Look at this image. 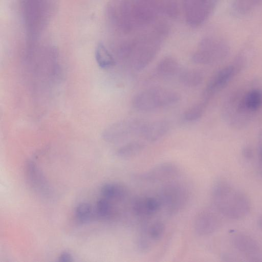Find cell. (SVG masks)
Instances as JSON below:
<instances>
[{
  "label": "cell",
  "mask_w": 262,
  "mask_h": 262,
  "mask_svg": "<svg viewBox=\"0 0 262 262\" xmlns=\"http://www.w3.org/2000/svg\"><path fill=\"white\" fill-rule=\"evenodd\" d=\"M156 71L159 76L169 78L179 73L180 64L177 60L173 57L165 56L158 62Z\"/></svg>",
  "instance_id": "19"
},
{
  "label": "cell",
  "mask_w": 262,
  "mask_h": 262,
  "mask_svg": "<svg viewBox=\"0 0 262 262\" xmlns=\"http://www.w3.org/2000/svg\"><path fill=\"white\" fill-rule=\"evenodd\" d=\"M59 260L62 262H70L73 261L72 255L68 252H63L60 255Z\"/></svg>",
  "instance_id": "29"
},
{
  "label": "cell",
  "mask_w": 262,
  "mask_h": 262,
  "mask_svg": "<svg viewBox=\"0 0 262 262\" xmlns=\"http://www.w3.org/2000/svg\"><path fill=\"white\" fill-rule=\"evenodd\" d=\"M235 105L242 113L254 118L262 107V89L252 86L235 90Z\"/></svg>",
  "instance_id": "9"
},
{
  "label": "cell",
  "mask_w": 262,
  "mask_h": 262,
  "mask_svg": "<svg viewBox=\"0 0 262 262\" xmlns=\"http://www.w3.org/2000/svg\"><path fill=\"white\" fill-rule=\"evenodd\" d=\"M102 196L111 201H123L128 195V190L124 185L117 183H107L101 189Z\"/></svg>",
  "instance_id": "18"
},
{
  "label": "cell",
  "mask_w": 262,
  "mask_h": 262,
  "mask_svg": "<svg viewBox=\"0 0 262 262\" xmlns=\"http://www.w3.org/2000/svg\"><path fill=\"white\" fill-rule=\"evenodd\" d=\"M220 0H182L187 23L193 27L201 25L211 15Z\"/></svg>",
  "instance_id": "7"
},
{
  "label": "cell",
  "mask_w": 262,
  "mask_h": 262,
  "mask_svg": "<svg viewBox=\"0 0 262 262\" xmlns=\"http://www.w3.org/2000/svg\"><path fill=\"white\" fill-rule=\"evenodd\" d=\"M209 102L203 99L193 105L190 106L184 112L183 117L187 121H194L202 117L204 113Z\"/></svg>",
  "instance_id": "26"
},
{
  "label": "cell",
  "mask_w": 262,
  "mask_h": 262,
  "mask_svg": "<svg viewBox=\"0 0 262 262\" xmlns=\"http://www.w3.org/2000/svg\"><path fill=\"white\" fill-rule=\"evenodd\" d=\"M75 215L80 222L86 223L93 217V211L90 204L87 203L78 204L75 209Z\"/></svg>",
  "instance_id": "28"
},
{
  "label": "cell",
  "mask_w": 262,
  "mask_h": 262,
  "mask_svg": "<svg viewBox=\"0 0 262 262\" xmlns=\"http://www.w3.org/2000/svg\"><path fill=\"white\" fill-rule=\"evenodd\" d=\"M221 215L214 208H205L196 215L194 223L195 233L200 236L211 235L221 227Z\"/></svg>",
  "instance_id": "10"
},
{
  "label": "cell",
  "mask_w": 262,
  "mask_h": 262,
  "mask_svg": "<svg viewBox=\"0 0 262 262\" xmlns=\"http://www.w3.org/2000/svg\"><path fill=\"white\" fill-rule=\"evenodd\" d=\"M213 208L222 216L232 220L242 219L250 212L248 196L224 180H218L211 189Z\"/></svg>",
  "instance_id": "2"
},
{
  "label": "cell",
  "mask_w": 262,
  "mask_h": 262,
  "mask_svg": "<svg viewBox=\"0 0 262 262\" xmlns=\"http://www.w3.org/2000/svg\"><path fill=\"white\" fill-rule=\"evenodd\" d=\"M204 74L202 71L196 69H189L181 71L179 80L184 85L194 88L199 85L203 81Z\"/></svg>",
  "instance_id": "20"
},
{
  "label": "cell",
  "mask_w": 262,
  "mask_h": 262,
  "mask_svg": "<svg viewBox=\"0 0 262 262\" xmlns=\"http://www.w3.org/2000/svg\"><path fill=\"white\" fill-rule=\"evenodd\" d=\"M230 52L229 43L225 38L209 36L200 42L192 56V60L200 64H216L226 59Z\"/></svg>",
  "instance_id": "4"
},
{
  "label": "cell",
  "mask_w": 262,
  "mask_h": 262,
  "mask_svg": "<svg viewBox=\"0 0 262 262\" xmlns=\"http://www.w3.org/2000/svg\"><path fill=\"white\" fill-rule=\"evenodd\" d=\"M132 206L134 213L142 217L151 216L162 208L161 202L157 196L136 197L133 200Z\"/></svg>",
  "instance_id": "14"
},
{
  "label": "cell",
  "mask_w": 262,
  "mask_h": 262,
  "mask_svg": "<svg viewBox=\"0 0 262 262\" xmlns=\"http://www.w3.org/2000/svg\"><path fill=\"white\" fill-rule=\"evenodd\" d=\"M259 163L260 166V173L262 176V154L258 155Z\"/></svg>",
  "instance_id": "32"
},
{
  "label": "cell",
  "mask_w": 262,
  "mask_h": 262,
  "mask_svg": "<svg viewBox=\"0 0 262 262\" xmlns=\"http://www.w3.org/2000/svg\"><path fill=\"white\" fill-rule=\"evenodd\" d=\"M234 247L251 261H262V251L259 243L251 236L241 232L232 234Z\"/></svg>",
  "instance_id": "13"
},
{
  "label": "cell",
  "mask_w": 262,
  "mask_h": 262,
  "mask_svg": "<svg viewBox=\"0 0 262 262\" xmlns=\"http://www.w3.org/2000/svg\"><path fill=\"white\" fill-rule=\"evenodd\" d=\"M180 171L177 164L166 162L158 164L148 171L138 174L137 177L140 180L147 182H164L177 178Z\"/></svg>",
  "instance_id": "11"
},
{
  "label": "cell",
  "mask_w": 262,
  "mask_h": 262,
  "mask_svg": "<svg viewBox=\"0 0 262 262\" xmlns=\"http://www.w3.org/2000/svg\"><path fill=\"white\" fill-rule=\"evenodd\" d=\"M257 224L259 228L262 231V214H260L258 219Z\"/></svg>",
  "instance_id": "31"
},
{
  "label": "cell",
  "mask_w": 262,
  "mask_h": 262,
  "mask_svg": "<svg viewBox=\"0 0 262 262\" xmlns=\"http://www.w3.org/2000/svg\"><path fill=\"white\" fill-rule=\"evenodd\" d=\"M160 14L176 17L179 12L176 0H148Z\"/></svg>",
  "instance_id": "21"
},
{
  "label": "cell",
  "mask_w": 262,
  "mask_h": 262,
  "mask_svg": "<svg viewBox=\"0 0 262 262\" xmlns=\"http://www.w3.org/2000/svg\"><path fill=\"white\" fill-rule=\"evenodd\" d=\"M180 97L177 92L162 88H152L135 95L132 105L141 111H151L176 104Z\"/></svg>",
  "instance_id": "3"
},
{
  "label": "cell",
  "mask_w": 262,
  "mask_h": 262,
  "mask_svg": "<svg viewBox=\"0 0 262 262\" xmlns=\"http://www.w3.org/2000/svg\"><path fill=\"white\" fill-rule=\"evenodd\" d=\"M243 155L247 159H251L253 156L252 148L249 146H245L243 149Z\"/></svg>",
  "instance_id": "30"
},
{
  "label": "cell",
  "mask_w": 262,
  "mask_h": 262,
  "mask_svg": "<svg viewBox=\"0 0 262 262\" xmlns=\"http://www.w3.org/2000/svg\"><path fill=\"white\" fill-rule=\"evenodd\" d=\"M168 25L161 20L137 35L121 41L117 47L121 59L129 60L133 68L140 71L154 59L167 35Z\"/></svg>",
  "instance_id": "1"
},
{
  "label": "cell",
  "mask_w": 262,
  "mask_h": 262,
  "mask_svg": "<svg viewBox=\"0 0 262 262\" xmlns=\"http://www.w3.org/2000/svg\"><path fill=\"white\" fill-rule=\"evenodd\" d=\"M165 230V224L161 221H156L144 227L141 231L154 244L163 237Z\"/></svg>",
  "instance_id": "24"
},
{
  "label": "cell",
  "mask_w": 262,
  "mask_h": 262,
  "mask_svg": "<svg viewBox=\"0 0 262 262\" xmlns=\"http://www.w3.org/2000/svg\"><path fill=\"white\" fill-rule=\"evenodd\" d=\"M144 121L137 119H127L113 123L103 133L104 139L111 143H119L130 138L140 135Z\"/></svg>",
  "instance_id": "8"
},
{
  "label": "cell",
  "mask_w": 262,
  "mask_h": 262,
  "mask_svg": "<svg viewBox=\"0 0 262 262\" xmlns=\"http://www.w3.org/2000/svg\"><path fill=\"white\" fill-rule=\"evenodd\" d=\"M28 179L33 187L38 192L44 194L49 193L47 181L39 169L32 161H29L26 166Z\"/></svg>",
  "instance_id": "16"
},
{
  "label": "cell",
  "mask_w": 262,
  "mask_h": 262,
  "mask_svg": "<svg viewBox=\"0 0 262 262\" xmlns=\"http://www.w3.org/2000/svg\"><path fill=\"white\" fill-rule=\"evenodd\" d=\"M169 128V123L165 120L144 122L139 136L147 141L155 142L164 137Z\"/></svg>",
  "instance_id": "15"
},
{
  "label": "cell",
  "mask_w": 262,
  "mask_h": 262,
  "mask_svg": "<svg viewBox=\"0 0 262 262\" xmlns=\"http://www.w3.org/2000/svg\"><path fill=\"white\" fill-rule=\"evenodd\" d=\"M262 6V0H233L231 10L237 17L249 15Z\"/></svg>",
  "instance_id": "17"
},
{
  "label": "cell",
  "mask_w": 262,
  "mask_h": 262,
  "mask_svg": "<svg viewBox=\"0 0 262 262\" xmlns=\"http://www.w3.org/2000/svg\"><path fill=\"white\" fill-rule=\"evenodd\" d=\"M238 73L232 63L220 70L211 78L205 87L203 94V99L209 102L210 100L221 91Z\"/></svg>",
  "instance_id": "12"
},
{
  "label": "cell",
  "mask_w": 262,
  "mask_h": 262,
  "mask_svg": "<svg viewBox=\"0 0 262 262\" xmlns=\"http://www.w3.org/2000/svg\"><path fill=\"white\" fill-rule=\"evenodd\" d=\"M95 57L98 66L102 69L110 68L116 63L113 56L102 43L98 45L96 49Z\"/></svg>",
  "instance_id": "23"
},
{
  "label": "cell",
  "mask_w": 262,
  "mask_h": 262,
  "mask_svg": "<svg viewBox=\"0 0 262 262\" xmlns=\"http://www.w3.org/2000/svg\"><path fill=\"white\" fill-rule=\"evenodd\" d=\"M46 0H21L23 18L29 38L34 40L46 21Z\"/></svg>",
  "instance_id": "5"
},
{
  "label": "cell",
  "mask_w": 262,
  "mask_h": 262,
  "mask_svg": "<svg viewBox=\"0 0 262 262\" xmlns=\"http://www.w3.org/2000/svg\"><path fill=\"white\" fill-rule=\"evenodd\" d=\"M253 50L250 46L242 48L234 57L232 63L239 73L246 68L253 57Z\"/></svg>",
  "instance_id": "25"
},
{
  "label": "cell",
  "mask_w": 262,
  "mask_h": 262,
  "mask_svg": "<svg viewBox=\"0 0 262 262\" xmlns=\"http://www.w3.org/2000/svg\"><path fill=\"white\" fill-rule=\"evenodd\" d=\"M145 144L139 141L129 142L117 150V156L122 159H129L141 153L145 148Z\"/></svg>",
  "instance_id": "22"
},
{
  "label": "cell",
  "mask_w": 262,
  "mask_h": 262,
  "mask_svg": "<svg viewBox=\"0 0 262 262\" xmlns=\"http://www.w3.org/2000/svg\"><path fill=\"white\" fill-rule=\"evenodd\" d=\"M157 196L161 202L162 208H164L169 214H174L186 205L188 193L183 185L170 182L160 189Z\"/></svg>",
  "instance_id": "6"
},
{
  "label": "cell",
  "mask_w": 262,
  "mask_h": 262,
  "mask_svg": "<svg viewBox=\"0 0 262 262\" xmlns=\"http://www.w3.org/2000/svg\"><path fill=\"white\" fill-rule=\"evenodd\" d=\"M95 212L96 216L102 220H108L114 215L113 206L109 200L104 197L97 202Z\"/></svg>",
  "instance_id": "27"
}]
</instances>
